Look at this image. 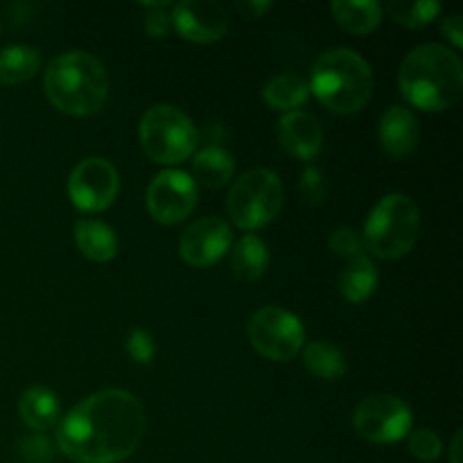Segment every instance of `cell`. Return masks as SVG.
I'll return each instance as SVG.
<instances>
[{"mask_svg": "<svg viewBox=\"0 0 463 463\" xmlns=\"http://www.w3.org/2000/svg\"><path fill=\"white\" fill-rule=\"evenodd\" d=\"M233 172L235 158L217 145H208L193 158L194 184L199 181L206 188H222L233 179Z\"/></svg>", "mask_w": 463, "mask_h": 463, "instance_id": "21", "label": "cell"}, {"mask_svg": "<svg viewBox=\"0 0 463 463\" xmlns=\"http://www.w3.org/2000/svg\"><path fill=\"white\" fill-rule=\"evenodd\" d=\"M276 136L285 152L303 161H312L324 147V131L319 120L306 111L283 113L276 125Z\"/></svg>", "mask_w": 463, "mask_h": 463, "instance_id": "14", "label": "cell"}, {"mask_svg": "<svg viewBox=\"0 0 463 463\" xmlns=\"http://www.w3.org/2000/svg\"><path fill=\"white\" fill-rule=\"evenodd\" d=\"M330 12L351 34H369L383 21V5L375 0H335Z\"/></svg>", "mask_w": 463, "mask_h": 463, "instance_id": "19", "label": "cell"}, {"mask_svg": "<svg viewBox=\"0 0 463 463\" xmlns=\"http://www.w3.org/2000/svg\"><path fill=\"white\" fill-rule=\"evenodd\" d=\"M441 32L448 36L455 48H461L463 45V21H461V14H450V16L443 18L441 23Z\"/></svg>", "mask_w": 463, "mask_h": 463, "instance_id": "32", "label": "cell"}, {"mask_svg": "<svg viewBox=\"0 0 463 463\" xmlns=\"http://www.w3.org/2000/svg\"><path fill=\"white\" fill-rule=\"evenodd\" d=\"M247 333L253 348L271 362L294 360L306 344L301 319L279 306H265L253 312Z\"/></svg>", "mask_w": 463, "mask_h": 463, "instance_id": "8", "label": "cell"}, {"mask_svg": "<svg viewBox=\"0 0 463 463\" xmlns=\"http://www.w3.org/2000/svg\"><path fill=\"white\" fill-rule=\"evenodd\" d=\"M450 463H461V432H457L455 439H452Z\"/></svg>", "mask_w": 463, "mask_h": 463, "instance_id": "34", "label": "cell"}, {"mask_svg": "<svg viewBox=\"0 0 463 463\" xmlns=\"http://www.w3.org/2000/svg\"><path fill=\"white\" fill-rule=\"evenodd\" d=\"M145 407L125 389H104L77 402L57 423V448L75 463H120L143 441Z\"/></svg>", "mask_w": 463, "mask_h": 463, "instance_id": "1", "label": "cell"}, {"mask_svg": "<svg viewBox=\"0 0 463 463\" xmlns=\"http://www.w3.org/2000/svg\"><path fill=\"white\" fill-rule=\"evenodd\" d=\"M407 448H410L411 457H416L419 461H437L441 457V439L434 430H416V432H410V439H407Z\"/></svg>", "mask_w": 463, "mask_h": 463, "instance_id": "26", "label": "cell"}, {"mask_svg": "<svg viewBox=\"0 0 463 463\" xmlns=\"http://www.w3.org/2000/svg\"><path fill=\"white\" fill-rule=\"evenodd\" d=\"M303 364L310 371L315 378L326 380V383H335V380L344 378L348 369L346 355L342 348H337L330 342H310L303 351Z\"/></svg>", "mask_w": 463, "mask_h": 463, "instance_id": "23", "label": "cell"}, {"mask_svg": "<svg viewBox=\"0 0 463 463\" xmlns=\"http://www.w3.org/2000/svg\"><path fill=\"white\" fill-rule=\"evenodd\" d=\"M197 206V184L181 170H163L147 188L149 215L161 224L184 222Z\"/></svg>", "mask_w": 463, "mask_h": 463, "instance_id": "11", "label": "cell"}, {"mask_svg": "<svg viewBox=\"0 0 463 463\" xmlns=\"http://www.w3.org/2000/svg\"><path fill=\"white\" fill-rule=\"evenodd\" d=\"M75 242L77 249L95 262H109L118 253V240L111 226L90 217H84L75 224Z\"/></svg>", "mask_w": 463, "mask_h": 463, "instance_id": "18", "label": "cell"}, {"mask_svg": "<svg viewBox=\"0 0 463 463\" xmlns=\"http://www.w3.org/2000/svg\"><path fill=\"white\" fill-rule=\"evenodd\" d=\"M262 98L276 111H297L301 104L307 102L310 98V86L303 77L292 75H276L274 80L267 81V86L262 89Z\"/></svg>", "mask_w": 463, "mask_h": 463, "instance_id": "24", "label": "cell"}, {"mask_svg": "<svg viewBox=\"0 0 463 463\" xmlns=\"http://www.w3.org/2000/svg\"><path fill=\"white\" fill-rule=\"evenodd\" d=\"M18 411H21L23 423L27 425L34 432H48L61 419V402H59L57 393L48 387H27L21 393V401H18Z\"/></svg>", "mask_w": 463, "mask_h": 463, "instance_id": "16", "label": "cell"}, {"mask_svg": "<svg viewBox=\"0 0 463 463\" xmlns=\"http://www.w3.org/2000/svg\"><path fill=\"white\" fill-rule=\"evenodd\" d=\"M170 21L193 43H215L229 32V16L215 0H181L172 9Z\"/></svg>", "mask_w": 463, "mask_h": 463, "instance_id": "13", "label": "cell"}, {"mask_svg": "<svg viewBox=\"0 0 463 463\" xmlns=\"http://www.w3.org/2000/svg\"><path fill=\"white\" fill-rule=\"evenodd\" d=\"M269 9H271V3H267V0L265 3H262V0H247V3H244V0H240L238 3V12L242 14V16L251 18V21L265 16Z\"/></svg>", "mask_w": 463, "mask_h": 463, "instance_id": "33", "label": "cell"}, {"mask_svg": "<svg viewBox=\"0 0 463 463\" xmlns=\"http://www.w3.org/2000/svg\"><path fill=\"white\" fill-rule=\"evenodd\" d=\"M307 86L326 109L339 116H351L369 104L373 95V72L357 52L335 48L317 59Z\"/></svg>", "mask_w": 463, "mask_h": 463, "instance_id": "4", "label": "cell"}, {"mask_svg": "<svg viewBox=\"0 0 463 463\" xmlns=\"http://www.w3.org/2000/svg\"><path fill=\"white\" fill-rule=\"evenodd\" d=\"M170 3H149L145 7L149 9V14L145 16V32H147L149 39H163V36L170 32L172 21H170V14H165V7Z\"/></svg>", "mask_w": 463, "mask_h": 463, "instance_id": "31", "label": "cell"}, {"mask_svg": "<svg viewBox=\"0 0 463 463\" xmlns=\"http://www.w3.org/2000/svg\"><path fill=\"white\" fill-rule=\"evenodd\" d=\"M411 407L392 393L364 398L353 411V428L371 443H398L411 432Z\"/></svg>", "mask_w": 463, "mask_h": 463, "instance_id": "9", "label": "cell"}, {"mask_svg": "<svg viewBox=\"0 0 463 463\" xmlns=\"http://www.w3.org/2000/svg\"><path fill=\"white\" fill-rule=\"evenodd\" d=\"M387 12L392 18L401 25L411 27V30H420V27L430 25L434 18L441 12V5L437 0H416V3H407V0H393L387 5Z\"/></svg>", "mask_w": 463, "mask_h": 463, "instance_id": "25", "label": "cell"}, {"mask_svg": "<svg viewBox=\"0 0 463 463\" xmlns=\"http://www.w3.org/2000/svg\"><path fill=\"white\" fill-rule=\"evenodd\" d=\"M41 71V52L34 45H9L0 52V81L25 84Z\"/></svg>", "mask_w": 463, "mask_h": 463, "instance_id": "22", "label": "cell"}, {"mask_svg": "<svg viewBox=\"0 0 463 463\" xmlns=\"http://www.w3.org/2000/svg\"><path fill=\"white\" fill-rule=\"evenodd\" d=\"M401 93L411 107L423 111H448L463 90V66L455 50L441 43H425L411 50L398 72Z\"/></svg>", "mask_w": 463, "mask_h": 463, "instance_id": "2", "label": "cell"}, {"mask_svg": "<svg viewBox=\"0 0 463 463\" xmlns=\"http://www.w3.org/2000/svg\"><path fill=\"white\" fill-rule=\"evenodd\" d=\"M378 289V267L371 262L366 253L346 260V267L339 274V292L348 303L369 301L371 294Z\"/></svg>", "mask_w": 463, "mask_h": 463, "instance_id": "17", "label": "cell"}, {"mask_svg": "<svg viewBox=\"0 0 463 463\" xmlns=\"http://www.w3.org/2000/svg\"><path fill=\"white\" fill-rule=\"evenodd\" d=\"M43 89L54 109L68 116H93L107 104L109 72L95 54L72 50L48 63Z\"/></svg>", "mask_w": 463, "mask_h": 463, "instance_id": "3", "label": "cell"}, {"mask_svg": "<svg viewBox=\"0 0 463 463\" xmlns=\"http://www.w3.org/2000/svg\"><path fill=\"white\" fill-rule=\"evenodd\" d=\"M199 134L188 116L172 104H154L140 120V145L152 161L176 165L193 156Z\"/></svg>", "mask_w": 463, "mask_h": 463, "instance_id": "7", "label": "cell"}, {"mask_svg": "<svg viewBox=\"0 0 463 463\" xmlns=\"http://www.w3.org/2000/svg\"><path fill=\"white\" fill-rule=\"evenodd\" d=\"M127 355L131 357L138 364H149L156 353V346H154V337L145 328H134L127 337Z\"/></svg>", "mask_w": 463, "mask_h": 463, "instance_id": "30", "label": "cell"}, {"mask_svg": "<svg viewBox=\"0 0 463 463\" xmlns=\"http://www.w3.org/2000/svg\"><path fill=\"white\" fill-rule=\"evenodd\" d=\"M231 242H233V233L224 220L202 217L184 231L179 240V253L188 265L203 269V267L217 265L226 256Z\"/></svg>", "mask_w": 463, "mask_h": 463, "instance_id": "12", "label": "cell"}, {"mask_svg": "<svg viewBox=\"0 0 463 463\" xmlns=\"http://www.w3.org/2000/svg\"><path fill=\"white\" fill-rule=\"evenodd\" d=\"M283 181L276 172L256 167L231 185L226 211L233 224L242 231H258L271 224L283 211Z\"/></svg>", "mask_w": 463, "mask_h": 463, "instance_id": "6", "label": "cell"}, {"mask_svg": "<svg viewBox=\"0 0 463 463\" xmlns=\"http://www.w3.org/2000/svg\"><path fill=\"white\" fill-rule=\"evenodd\" d=\"M420 235V211L407 194L393 193L380 199L369 213L362 242L369 253L383 260L405 258Z\"/></svg>", "mask_w": 463, "mask_h": 463, "instance_id": "5", "label": "cell"}, {"mask_svg": "<svg viewBox=\"0 0 463 463\" xmlns=\"http://www.w3.org/2000/svg\"><path fill=\"white\" fill-rule=\"evenodd\" d=\"M328 244H330V251H333L337 258H344V260H351V258L366 253L364 242H362V235L357 233V231L346 229V226H344V229L333 231Z\"/></svg>", "mask_w": 463, "mask_h": 463, "instance_id": "27", "label": "cell"}, {"mask_svg": "<svg viewBox=\"0 0 463 463\" xmlns=\"http://www.w3.org/2000/svg\"><path fill=\"white\" fill-rule=\"evenodd\" d=\"M231 267L240 280H258L269 269V247L258 235H244L231 251Z\"/></svg>", "mask_w": 463, "mask_h": 463, "instance_id": "20", "label": "cell"}, {"mask_svg": "<svg viewBox=\"0 0 463 463\" xmlns=\"http://www.w3.org/2000/svg\"><path fill=\"white\" fill-rule=\"evenodd\" d=\"M298 193H301V197L306 199L310 206H319V203H324L326 181L319 167L307 165L306 170L301 172V179H298Z\"/></svg>", "mask_w": 463, "mask_h": 463, "instance_id": "28", "label": "cell"}, {"mask_svg": "<svg viewBox=\"0 0 463 463\" xmlns=\"http://www.w3.org/2000/svg\"><path fill=\"white\" fill-rule=\"evenodd\" d=\"M380 145L392 158H405L416 152L420 140V125L405 107H389L380 118Z\"/></svg>", "mask_w": 463, "mask_h": 463, "instance_id": "15", "label": "cell"}, {"mask_svg": "<svg viewBox=\"0 0 463 463\" xmlns=\"http://www.w3.org/2000/svg\"><path fill=\"white\" fill-rule=\"evenodd\" d=\"M18 452L27 463H48L54 455V446L45 434H30V437L21 439Z\"/></svg>", "mask_w": 463, "mask_h": 463, "instance_id": "29", "label": "cell"}, {"mask_svg": "<svg viewBox=\"0 0 463 463\" xmlns=\"http://www.w3.org/2000/svg\"><path fill=\"white\" fill-rule=\"evenodd\" d=\"M120 193V176L107 158H86L68 179V194L72 203L84 213H99L113 206Z\"/></svg>", "mask_w": 463, "mask_h": 463, "instance_id": "10", "label": "cell"}]
</instances>
